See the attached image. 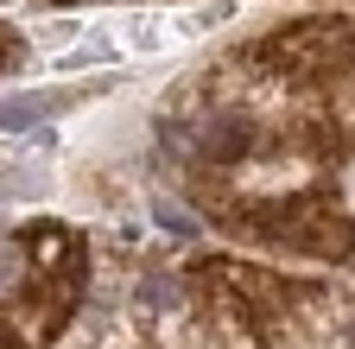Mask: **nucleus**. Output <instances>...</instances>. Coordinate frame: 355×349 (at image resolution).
<instances>
[{
    "label": "nucleus",
    "instance_id": "3",
    "mask_svg": "<svg viewBox=\"0 0 355 349\" xmlns=\"http://www.w3.org/2000/svg\"><path fill=\"white\" fill-rule=\"evenodd\" d=\"M159 216H165V229H178V235H191V229H197L191 216H184V210H171V203H159Z\"/></svg>",
    "mask_w": 355,
    "mask_h": 349
},
{
    "label": "nucleus",
    "instance_id": "1",
    "mask_svg": "<svg viewBox=\"0 0 355 349\" xmlns=\"http://www.w3.org/2000/svg\"><path fill=\"white\" fill-rule=\"evenodd\" d=\"M32 286V241L26 235H0V305L26 298Z\"/></svg>",
    "mask_w": 355,
    "mask_h": 349
},
{
    "label": "nucleus",
    "instance_id": "2",
    "mask_svg": "<svg viewBox=\"0 0 355 349\" xmlns=\"http://www.w3.org/2000/svg\"><path fill=\"white\" fill-rule=\"evenodd\" d=\"M58 102L64 96H44V90L38 96H7V102H0V127H7V134H13V127H32L38 114H51Z\"/></svg>",
    "mask_w": 355,
    "mask_h": 349
}]
</instances>
